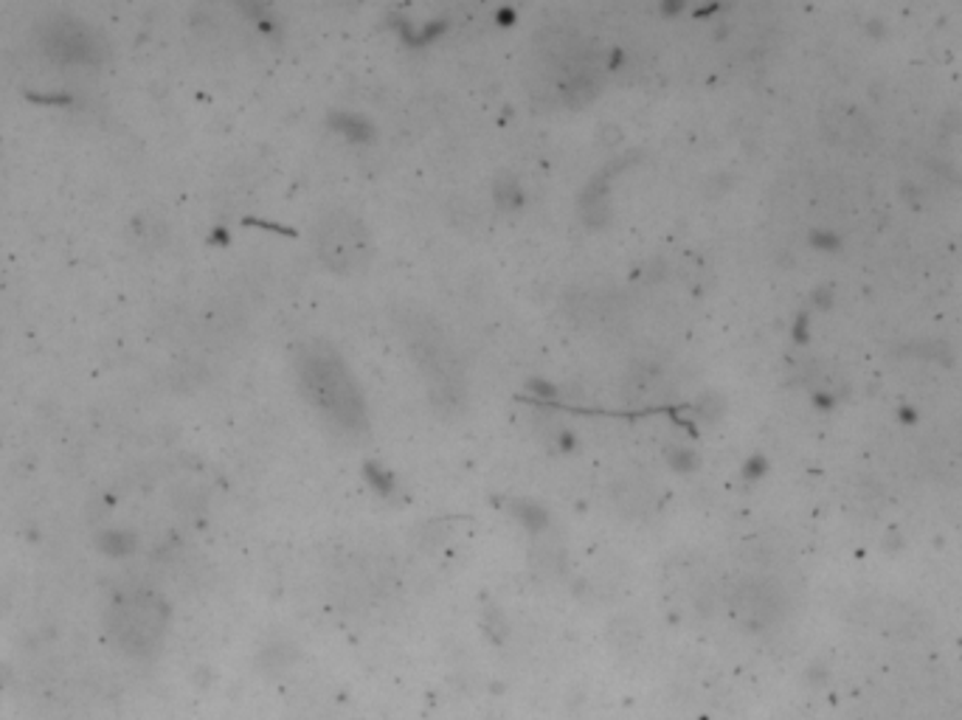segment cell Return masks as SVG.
<instances>
[{"mask_svg": "<svg viewBox=\"0 0 962 720\" xmlns=\"http://www.w3.org/2000/svg\"><path fill=\"white\" fill-rule=\"evenodd\" d=\"M298 381L307 400L330 425L341 431H360L367 422L363 397L353 372L346 369L338 352L326 344H312L298 355Z\"/></svg>", "mask_w": 962, "mask_h": 720, "instance_id": "cell-1", "label": "cell"}, {"mask_svg": "<svg viewBox=\"0 0 962 720\" xmlns=\"http://www.w3.org/2000/svg\"><path fill=\"white\" fill-rule=\"evenodd\" d=\"M400 333L414 363L425 377V386L431 388L434 406L445 411L465 406V372H461L459 352L442 333V326L431 315L420 313L417 307H408L406 313H400Z\"/></svg>", "mask_w": 962, "mask_h": 720, "instance_id": "cell-2", "label": "cell"}, {"mask_svg": "<svg viewBox=\"0 0 962 720\" xmlns=\"http://www.w3.org/2000/svg\"><path fill=\"white\" fill-rule=\"evenodd\" d=\"M316 253L326 271L355 276L372 262V234L353 211H330L316 225Z\"/></svg>", "mask_w": 962, "mask_h": 720, "instance_id": "cell-3", "label": "cell"}]
</instances>
